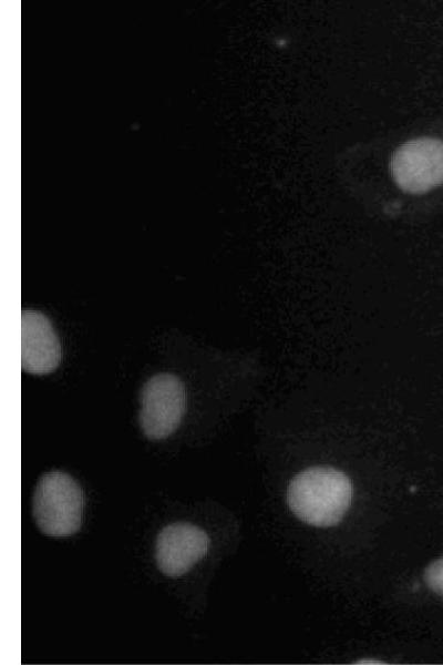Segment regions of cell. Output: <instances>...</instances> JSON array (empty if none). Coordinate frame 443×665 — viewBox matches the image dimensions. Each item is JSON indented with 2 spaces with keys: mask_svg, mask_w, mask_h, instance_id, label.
<instances>
[{
  "mask_svg": "<svg viewBox=\"0 0 443 665\" xmlns=\"http://www.w3.org/2000/svg\"><path fill=\"white\" fill-rule=\"evenodd\" d=\"M185 408L183 381L171 374L153 376L142 390L140 423L143 432L153 440L168 437L181 424Z\"/></svg>",
  "mask_w": 443,
  "mask_h": 665,
  "instance_id": "3957f363",
  "label": "cell"
},
{
  "mask_svg": "<svg viewBox=\"0 0 443 665\" xmlns=\"http://www.w3.org/2000/svg\"><path fill=\"white\" fill-rule=\"evenodd\" d=\"M391 173L406 193L421 194L443 184V141L420 137L405 142L392 155Z\"/></svg>",
  "mask_w": 443,
  "mask_h": 665,
  "instance_id": "277c9868",
  "label": "cell"
},
{
  "mask_svg": "<svg viewBox=\"0 0 443 665\" xmlns=\"http://www.w3.org/2000/svg\"><path fill=\"white\" fill-rule=\"evenodd\" d=\"M423 577L433 592L443 596V556L426 566Z\"/></svg>",
  "mask_w": 443,
  "mask_h": 665,
  "instance_id": "52a82bcc",
  "label": "cell"
},
{
  "mask_svg": "<svg viewBox=\"0 0 443 665\" xmlns=\"http://www.w3.org/2000/svg\"><path fill=\"white\" fill-rule=\"evenodd\" d=\"M61 357V344L48 317L37 310H22V370L34 375L49 374L59 366Z\"/></svg>",
  "mask_w": 443,
  "mask_h": 665,
  "instance_id": "8992f818",
  "label": "cell"
},
{
  "mask_svg": "<svg viewBox=\"0 0 443 665\" xmlns=\"http://www.w3.org/2000/svg\"><path fill=\"white\" fill-rule=\"evenodd\" d=\"M350 478L332 467H310L288 484L287 502L301 521L320 528L337 525L352 500Z\"/></svg>",
  "mask_w": 443,
  "mask_h": 665,
  "instance_id": "6da1fadb",
  "label": "cell"
},
{
  "mask_svg": "<svg viewBox=\"0 0 443 665\" xmlns=\"http://www.w3.org/2000/svg\"><path fill=\"white\" fill-rule=\"evenodd\" d=\"M209 542V536L203 529L186 522L172 523L157 535V566L165 575L181 576L206 555Z\"/></svg>",
  "mask_w": 443,
  "mask_h": 665,
  "instance_id": "5b68a950",
  "label": "cell"
},
{
  "mask_svg": "<svg viewBox=\"0 0 443 665\" xmlns=\"http://www.w3.org/2000/svg\"><path fill=\"white\" fill-rule=\"evenodd\" d=\"M83 508V491L68 473L51 471L39 479L32 512L43 533L56 538L76 533L82 524Z\"/></svg>",
  "mask_w": 443,
  "mask_h": 665,
  "instance_id": "7a4b0ae2",
  "label": "cell"
},
{
  "mask_svg": "<svg viewBox=\"0 0 443 665\" xmlns=\"http://www.w3.org/2000/svg\"><path fill=\"white\" fill-rule=\"evenodd\" d=\"M357 663L358 664H382V662H378L375 659H363V661H359Z\"/></svg>",
  "mask_w": 443,
  "mask_h": 665,
  "instance_id": "ba28073f",
  "label": "cell"
}]
</instances>
